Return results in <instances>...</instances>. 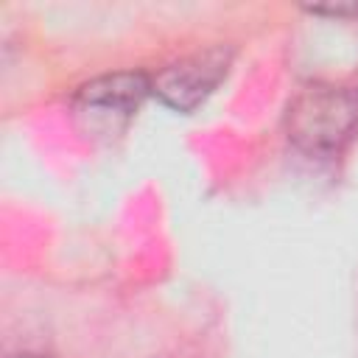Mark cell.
I'll return each instance as SVG.
<instances>
[{"instance_id":"3957f363","label":"cell","mask_w":358,"mask_h":358,"mask_svg":"<svg viewBox=\"0 0 358 358\" xmlns=\"http://www.w3.org/2000/svg\"><path fill=\"white\" fill-rule=\"evenodd\" d=\"M151 95V78L140 70H120L98 76L81 84L73 95L76 117L87 120L90 129L117 131Z\"/></svg>"},{"instance_id":"5b68a950","label":"cell","mask_w":358,"mask_h":358,"mask_svg":"<svg viewBox=\"0 0 358 358\" xmlns=\"http://www.w3.org/2000/svg\"><path fill=\"white\" fill-rule=\"evenodd\" d=\"M17 358H53V355H17Z\"/></svg>"},{"instance_id":"6da1fadb","label":"cell","mask_w":358,"mask_h":358,"mask_svg":"<svg viewBox=\"0 0 358 358\" xmlns=\"http://www.w3.org/2000/svg\"><path fill=\"white\" fill-rule=\"evenodd\" d=\"M288 143L313 157H333L358 134V87L313 84L285 112Z\"/></svg>"},{"instance_id":"7a4b0ae2","label":"cell","mask_w":358,"mask_h":358,"mask_svg":"<svg viewBox=\"0 0 358 358\" xmlns=\"http://www.w3.org/2000/svg\"><path fill=\"white\" fill-rule=\"evenodd\" d=\"M235 50L227 45H213L199 53H190L151 78V92L176 112L199 109L227 78Z\"/></svg>"},{"instance_id":"277c9868","label":"cell","mask_w":358,"mask_h":358,"mask_svg":"<svg viewBox=\"0 0 358 358\" xmlns=\"http://www.w3.org/2000/svg\"><path fill=\"white\" fill-rule=\"evenodd\" d=\"M308 14L336 17V20H358V3H330V6H305Z\"/></svg>"}]
</instances>
